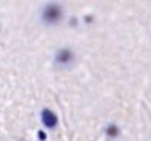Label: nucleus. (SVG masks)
<instances>
[{"label":"nucleus","instance_id":"f257e3e1","mask_svg":"<svg viewBox=\"0 0 151 141\" xmlns=\"http://www.w3.org/2000/svg\"><path fill=\"white\" fill-rule=\"evenodd\" d=\"M42 123L47 128H54L55 124H57V118H55L54 113H50L49 109H44L42 111Z\"/></svg>","mask_w":151,"mask_h":141},{"label":"nucleus","instance_id":"f03ea898","mask_svg":"<svg viewBox=\"0 0 151 141\" xmlns=\"http://www.w3.org/2000/svg\"><path fill=\"white\" fill-rule=\"evenodd\" d=\"M39 140H40V141L45 140V133H44V131H39Z\"/></svg>","mask_w":151,"mask_h":141}]
</instances>
